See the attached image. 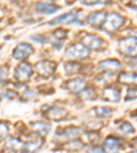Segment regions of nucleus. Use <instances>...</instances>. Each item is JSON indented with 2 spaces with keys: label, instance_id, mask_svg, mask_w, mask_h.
<instances>
[{
  "label": "nucleus",
  "instance_id": "393cba45",
  "mask_svg": "<svg viewBox=\"0 0 137 153\" xmlns=\"http://www.w3.org/2000/svg\"><path fill=\"white\" fill-rule=\"evenodd\" d=\"M136 97H137V88L128 89V93H126V101H130V100L136 99Z\"/></svg>",
  "mask_w": 137,
  "mask_h": 153
},
{
  "label": "nucleus",
  "instance_id": "f257e3e1",
  "mask_svg": "<svg viewBox=\"0 0 137 153\" xmlns=\"http://www.w3.org/2000/svg\"><path fill=\"white\" fill-rule=\"evenodd\" d=\"M124 22H125L124 16H121L119 14H117V13H111V14L107 15L104 23H103V27H104L106 32L114 33V32H117L122 25H124Z\"/></svg>",
  "mask_w": 137,
  "mask_h": 153
},
{
  "label": "nucleus",
  "instance_id": "9d476101",
  "mask_svg": "<svg viewBox=\"0 0 137 153\" xmlns=\"http://www.w3.org/2000/svg\"><path fill=\"white\" fill-rule=\"evenodd\" d=\"M77 16H78V11L66 13V14H63V15L52 19L51 22H49V25H56V23H74V22H77Z\"/></svg>",
  "mask_w": 137,
  "mask_h": 153
},
{
  "label": "nucleus",
  "instance_id": "c756f323",
  "mask_svg": "<svg viewBox=\"0 0 137 153\" xmlns=\"http://www.w3.org/2000/svg\"><path fill=\"white\" fill-rule=\"evenodd\" d=\"M136 119H137V116H136Z\"/></svg>",
  "mask_w": 137,
  "mask_h": 153
},
{
  "label": "nucleus",
  "instance_id": "ddd939ff",
  "mask_svg": "<svg viewBox=\"0 0 137 153\" xmlns=\"http://www.w3.org/2000/svg\"><path fill=\"white\" fill-rule=\"evenodd\" d=\"M99 68L104 71H110V73H115V71L121 70V63L118 60H115V59H107L104 62H100Z\"/></svg>",
  "mask_w": 137,
  "mask_h": 153
},
{
  "label": "nucleus",
  "instance_id": "39448f33",
  "mask_svg": "<svg viewBox=\"0 0 137 153\" xmlns=\"http://www.w3.org/2000/svg\"><path fill=\"white\" fill-rule=\"evenodd\" d=\"M82 135V130L80 127H67L64 130H59L56 134L58 138L61 140H67V141H74L77 138H80Z\"/></svg>",
  "mask_w": 137,
  "mask_h": 153
},
{
  "label": "nucleus",
  "instance_id": "f03ea898",
  "mask_svg": "<svg viewBox=\"0 0 137 153\" xmlns=\"http://www.w3.org/2000/svg\"><path fill=\"white\" fill-rule=\"evenodd\" d=\"M119 51L125 55L137 57V40L133 37L122 38L119 41Z\"/></svg>",
  "mask_w": 137,
  "mask_h": 153
},
{
  "label": "nucleus",
  "instance_id": "b1692460",
  "mask_svg": "<svg viewBox=\"0 0 137 153\" xmlns=\"http://www.w3.org/2000/svg\"><path fill=\"white\" fill-rule=\"evenodd\" d=\"M88 153H106V150L103 149V146H97V145H91L86 150Z\"/></svg>",
  "mask_w": 137,
  "mask_h": 153
},
{
  "label": "nucleus",
  "instance_id": "a211bd4d",
  "mask_svg": "<svg viewBox=\"0 0 137 153\" xmlns=\"http://www.w3.org/2000/svg\"><path fill=\"white\" fill-rule=\"evenodd\" d=\"M4 148L7 150H13V152H22L23 143L19 140H16V138H8L6 141V143H4Z\"/></svg>",
  "mask_w": 137,
  "mask_h": 153
},
{
  "label": "nucleus",
  "instance_id": "f3484780",
  "mask_svg": "<svg viewBox=\"0 0 137 153\" xmlns=\"http://www.w3.org/2000/svg\"><path fill=\"white\" fill-rule=\"evenodd\" d=\"M36 10L40 11V13H43V14H54V13H56L58 10H59V7H58L56 4L45 3V1H43V3L36 4Z\"/></svg>",
  "mask_w": 137,
  "mask_h": 153
},
{
  "label": "nucleus",
  "instance_id": "aec40b11",
  "mask_svg": "<svg viewBox=\"0 0 137 153\" xmlns=\"http://www.w3.org/2000/svg\"><path fill=\"white\" fill-rule=\"evenodd\" d=\"M119 82L126 85H137V74L134 73H122L119 75Z\"/></svg>",
  "mask_w": 137,
  "mask_h": 153
},
{
  "label": "nucleus",
  "instance_id": "0eeeda50",
  "mask_svg": "<svg viewBox=\"0 0 137 153\" xmlns=\"http://www.w3.org/2000/svg\"><path fill=\"white\" fill-rule=\"evenodd\" d=\"M32 75V66L29 63H21L15 68V81L18 82H25Z\"/></svg>",
  "mask_w": 137,
  "mask_h": 153
},
{
  "label": "nucleus",
  "instance_id": "412c9836",
  "mask_svg": "<svg viewBox=\"0 0 137 153\" xmlns=\"http://www.w3.org/2000/svg\"><path fill=\"white\" fill-rule=\"evenodd\" d=\"M92 114L96 116H109L112 114V108H110V107H95L92 109Z\"/></svg>",
  "mask_w": 137,
  "mask_h": 153
},
{
  "label": "nucleus",
  "instance_id": "20e7f679",
  "mask_svg": "<svg viewBox=\"0 0 137 153\" xmlns=\"http://www.w3.org/2000/svg\"><path fill=\"white\" fill-rule=\"evenodd\" d=\"M89 53V49L82 44H74L66 49V56L70 59H82Z\"/></svg>",
  "mask_w": 137,
  "mask_h": 153
},
{
  "label": "nucleus",
  "instance_id": "1a4fd4ad",
  "mask_svg": "<svg viewBox=\"0 0 137 153\" xmlns=\"http://www.w3.org/2000/svg\"><path fill=\"white\" fill-rule=\"evenodd\" d=\"M121 148L119 140L115 137H107L103 141V149L106 150V153H117Z\"/></svg>",
  "mask_w": 137,
  "mask_h": 153
},
{
  "label": "nucleus",
  "instance_id": "c85d7f7f",
  "mask_svg": "<svg viewBox=\"0 0 137 153\" xmlns=\"http://www.w3.org/2000/svg\"><path fill=\"white\" fill-rule=\"evenodd\" d=\"M130 153H137V150H133V152H130Z\"/></svg>",
  "mask_w": 137,
  "mask_h": 153
},
{
  "label": "nucleus",
  "instance_id": "7ed1b4c3",
  "mask_svg": "<svg viewBox=\"0 0 137 153\" xmlns=\"http://www.w3.org/2000/svg\"><path fill=\"white\" fill-rule=\"evenodd\" d=\"M82 40V44L85 45L88 49H95V51H99L102 49L104 42L100 37H97L96 34H88V33H84V36L81 37Z\"/></svg>",
  "mask_w": 137,
  "mask_h": 153
},
{
  "label": "nucleus",
  "instance_id": "dca6fc26",
  "mask_svg": "<svg viewBox=\"0 0 137 153\" xmlns=\"http://www.w3.org/2000/svg\"><path fill=\"white\" fill-rule=\"evenodd\" d=\"M30 127L34 130L36 134H40V135H47L51 130V124L47 123V122H33L30 123Z\"/></svg>",
  "mask_w": 137,
  "mask_h": 153
},
{
  "label": "nucleus",
  "instance_id": "6ab92c4d",
  "mask_svg": "<svg viewBox=\"0 0 137 153\" xmlns=\"http://www.w3.org/2000/svg\"><path fill=\"white\" fill-rule=\"evenodd\" d=\"M47 116L49 119H52V120H59V119H63L67 116V112L64 111L63 108H56V107H54V108H49L47 112Z\"/></svg>",
  "mask_w": 137,
  "mask_h": 153
},
{
  "label": "nucleus",
  "instance_id": "cd10ccee",
  "mask_svg": "<svg viewBox=\"0 0 137 153\" xmlns=\"http://www.w3.org/2000/svg\"><path fill=\"white\" fill-rule=\"evenodd\" d=\"M130 145H132V146H133V148H136V149H137V138H134V140L132 141V142H130Z\"/></svg>",
  "mask_w": 137,
  "mask_h": 153
},
{
  "label": "nucleus",
  "instance_id": "6e6552de",
  "mask_svg": "<svg viewBox=\"0 0 137 153\" xmlns=\"http://www.w3.org/2000/svg\"><path fill=\"white\" fill-rule=\"evenodd\" d=\"M36 68H37V73L41 76H49L55 71V63L49 60H41L37 63Z\"/></svg>",
  "mask_w": 137,
  "mask_h": 153
},
{
  "label": "nucleus",
  "instance_id": "423d86ee",
  "mask_svg": "<svg viewBox=\"0 0 137 153\" xmlns=\"http://www.w3.org/2000/svg\"><path fill=\"white\" fill-rule=\"evenodd\" d=\"M33 52V47L30 44H26V42H21V44L16 45V48L13 51V57L15 60H23L29 55Z\"/></svg>",
  "mask_w": 137,
  "mask_h": 153
},
{
  "label": "nucleus",
  "instance_id": "a878e982",
  "mask_svg": "<svg viewBox=\"0 0 137 153\" xmlns=\"http://www.w3.org/2000/svg\"><path fill=\"white\" fill-rule=\"evenodd\" d=\"M7 78V67H0V83L4 82Z\"/></svg>",
  "mask_w": 137,
  "mask_h": 153
},
{
  "label": "nucleus",
  "instance_id": "4468645a",
  "mask_svg": "<svg viewBox=\"0 0 137 153\" xmlns=\"http://www.w3.org/2000/svg\"><path fill=\"white\" fill-rule=\"evenodd\" d=\"M67 89L71 93H80L85 90V81L82 78H74L67 82Z\"/></svg>",
  "mask_w": 137,
  "mask_h": 153
},
{
  "label": "nucleus",
  "instance_id": "4be33fe9",
  "mask_svg": "<svg viewBox=\"0 0 137 153\" xmlns=\"http://www.w3.org/2000/svg\"><path fill=\"white\" fill-rule=\"evenodd\" d=\"M118 131L122 134H133L134 133V128L133 126H132L130 123H128V122H124V123L121 124L118 127Z\"/></svg>",
  "mask_w": 137,
  "mask_h": 153
},
{
  "label": "nucleus",
  "instance_id": "5701e85b",
  "mask_svg": "<svg viewBox=\"0 0 137 153\" xmlns=\"http://www.w3.org/2000/svg\"><path fill=\"white\" fill-rule=\"evenodd\" d=\"M7 134H8V127H7V124L4 123V122H0V140L6 138Z\"/></svg>",
  "mask_w": 137,
  "mask_h": 153
},
{
  "label": "nucleus",
  "instance_id": "bb28decb",
  "mask_svg": "<svg viewBox=\"0 0 137 153\" xmlns=\"http://www.w3.org/2000/svg\"><path fill=\"white\" fill-rule=\"evenodd\" d=\"M55 37H64L66 36V32L64 30H62V29H59V30H56V32L54 33Z\"/></svg>",
  "mask_w": 137,
  "mask_h": 153
},
{
  "label": "nucleus",
  "instance_id": "f8f14e48",
  "mask_svg": "<svg viewBox=\"0 0 137 153\" xmlns=\"http://www.w3.org/2000/svg\"><path fill=\"white\" fill-rule=\"evenodd\" d=\"M103 99L107 100V101H119L121 99V92H119L117 88H112V86H107L103 89Z\"/></svg>",
  "mask_w": 137,
  "mask_h": 153
},
{
  "label": "nucleus",
  "instance_id": "9b49d317",
  "mask_svg": "<svg viewBox=\"0 0 137 153\" xmlns=\"http://www.w3.org/2000/svg\"><path fill=\"white\" fill-rule=\"evenodd\" d=\"M43 143L44 142H43L41 138H34V140L23 143L22 153H37L43 148Z\"/></svg>",
  "mask_w": 137,
  "mask_h": 153
},
{
  "label": "nucleus",
  "instance_id": "2eb2a0df",
  "mask_svg": "<svg viewBox=\"0 0 137 153\" xmlns=\"http://www.w3.org/2000/svg\"><path fill=\"white\" fill-rule=\"evenodd\" d=\"M106 18H107V14L104 11H95V13H92L88 16L86 21H88V23H91L93 26H100L102 23H104Z\"/></svg>",
  "mask_w": 137,
  "mask_h": 153
}]
</instances>
